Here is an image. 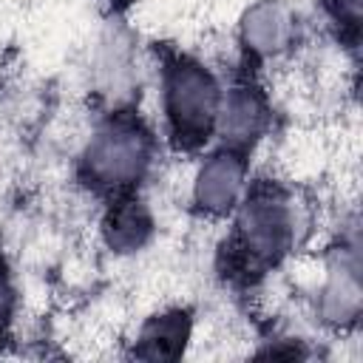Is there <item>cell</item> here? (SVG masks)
<instances>
[{
  "label": "cell",
  "instance_id": "2",
  "mask_svg": "<svg viewBox=\"0 0 363 363\" xmlns=\"http://www.w3.org/2000/svg\"><path fill=\"white\" fill-rule=\"evenodd\" d=\"M159 94H162L164 130L173 150L187 156L204 153L216 139V125L224 96V85L216 77V71L187 51L162 48Z\"/></svg>",
  "mask_w": 363,
  "mask_h": 363
},
{
  "label": "cell",
  "instance_id": "3",
  "mask_svg": "<svg viewBox=\"0 0 363 363\" xmlns=\"http://www.w3.org/2000/svg\"><path fill=\"white\" fill-rule=\"evenodd\" d=\"M156 162V136L139 111L108 113L79 156V182L102 201L139 193Z\"/></svg>",
  "mask_w": 363,
  "mask_h": 363
},
{
  "label": "cell",
  "instance_id": "5",
  "mask_svg": "<svg viewBox=\"0 0 363 363\" xmlns=\"http://www.w3.org/2000/svg\"><path fill=\"white\" fill-rule=\"evenodd\" d=\"M269 125H272L269 94L258 82L255 71L244 68L224 88L221 111H218V125H216V139H218V145L252 153L255 145L267 136Z\"/></svg>",
  "mask_w": 363,
  "mask_h": 363
},
{
  "label": "cell",
  "instance_id": "6",
  "mask_svg": "<svg viewBox=\"0 0 363 363\" xmlns=\"http://www.w3.org/2000/svg\"><path fill=\"white\" fill-rule=\"evenodd\" d=\"M320 315L332 326H349L360 315V261L354 244L340 247L335 261L326 267L320 286Z\"/></svg>",
  "mask_w": 363,
  "mask_h": 363
},
{
  "label": "cell",
  "instance_id": "1",
  "mask_svg": "<svg viewBox=\"0 0 363 363\" xmlns=\"http://www.w3.org/2000/svg\"><path fill=\"white\" fill-rule=\"evenodd\" d=\"M309 230L306 201L286 182L255 179L230 216L221 247V275L230 284L252 286L275 272Z\"/></svg>",
  "mask_w": 363,
  "mask_h": 363
},
{
  "label": "cell",
  "instance_id": "4",
  "mask_svg": "<svg viewBox=\"0 0 363 363\" xmlns=\"http://www.w3.org/2000/svg\"><path fill=\"white\" fill-rule=\"evenodd\" d=\"M250 184V153L216 145L207 150L190 182V207L207 218H230Z\"/></svg>",
  "mask_w": 363,
  "mask_h": 363
},
{
  "label": "cell",
  "instance_id": "8",
  "mask_svg": "<svg viewBox=\"0 0 363 363\" xmlns=\"http://www.w3.org/2000/svg\"><path fill=\"white\" fill-rule=\"evenodd\" d=\"M193 335V315L190 309L173 306L150 315L133 340V357L139 360H176L184 354Z\"/></svg>",
  "mask_w": 363,
  "mask_h": 363
},
{
  "label": "cell",
  "instance_id": "10",
  "mask_svg": "<svg viewBox=\"0 0 363 363\" xmlns=\"http://www.w3.org/2000/svg\"><path fill=\"white\" fill-rule=\"evenodd\" d=\"M326 17L337 28V37L346 45H357L360 37V14H363V0H323Z\"/></svg>",
  "mask_w": 363,
  "mask_h": 363
},
{
  "label": "cell",
  "instance_id": "11",
  "mask_svg": "<svg viewBox=\"0 0 363 363\" xmlns=\"http://www.w3.org/2000/svg\"><path fill=\"white\" fill-rule=\"evenodd\" d=\"M14 306H17V289H14V275L9 267L6 252L0 250V340L6 337L11 318H14Z\"/></svg>",
  "mask_w": 363,
  "mask_h": 363
},
{
  "label": "cell",
  "instance_id": "7",
  "mask_svg": "<svg viewBox=\"0 0 363 363\" xmlns=\"http://www.w3.org/2000/svg\"><path fill=\"white\" fill-rule=\"evenodd\" d=\"M292 37H295V17L278 0L255 3L241 20V43H244L247 60L252 62L286 51Z\"/></svg>",
  "mask_w": 363,
  "mask_h": 363
},
{
  "label": "cell",
  "instance_id": "9",
  "mask_svg": "<svg viewBox=\"0 0 363 363\" xmlns=\"http://www.w3.org/2000/svg\"><path fill=\"white\" fill-rule=\"evenodd\" d=\"M153 235V216L139 193L105 201L102 238L111 252H136Z\"/></svg>",
  "mask_w": 363,
  "mask_h": 363
}]
</instances>
